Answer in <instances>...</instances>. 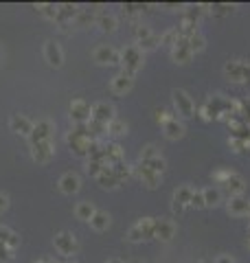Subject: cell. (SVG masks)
<instances>
[{"label": "cell", "instance_id": "6da1fadb", "mask_svg": "<svg viewBox=\"0 0 250 263\" xmlns=\"http://www.w3.org/2000/svg\"><path fill=\"white\" fill-rule=\"evenodd\" d=\"M121 66H123V70L128 77L134 79L136 75V70L143 66V51H140L138 46H128V48H123L121 51Z\"/></svg>", "mask_w": 250, "mask_h": 263}, {"label": "cell", "instance_id": "7a4b0ae2", "mask_svg": "<svg viewBox=\"0 0 250 263\" xmlns=\"http://www.w3.org/2000/svg\"><path fill=\"white\" fill-rule=\"evenodd\" d=\"M53 138V123L48 119H42L38 123H33V132L29 136V143L35 145V143H44V141H51Z\"/></svg>", "mask_w": 250, "mask_h": 263}, {"label": "cell", "instance_id": "3957f363", "mask_svg": "<svg viewBox=\"0 0 250 263\" xmlns=\"http://www.w3.org/2000/svg\"><path fill=\"white\" fill-rule=\"evenodd\" d=\"M55 248L60 250V254L64 257H70V254L77 252V241H75V235L68 230H62L60 235H55Z\"/></svg>", "mask_w": 250, "mask_h": 263}, {"label": "cell", "instance_id": "277c9868", "mask_svg": "<svg viewBox=\"0 0 250 263\" xmlns=\"http://www.w3.org/2000/svg\"><path fill=\"white\" fill-rule=\"evenodd\" d=\"M70 119L75 123H86V121L93 119V108H90L83 99H75L70 103Z\"/></svg>", "mask_w": 250, "mask_h": 263}, {"label": "cell", "instance_id": "5b68a950", "mask_svg": "<svg viewBox=\"0 0 250 263\" xmlns=\"http://www.w3.org/2000/svg\"><path fill=\"white\" fill-rule=\"evenodd\" d=\"M31 156H33V160L40 162V164L48 162L53 158V141H44V143L31 145Z\"/></svg>", "mask_w": 250, "mask_h": 263}, {"label": "cell", "instance_id": "8992f818", "mask_svg": "<svg viewBox=\"0 0 250 263\" xmlns=\"http://www.w3.org/2000/svg\"><path fill=\"white\" fill-rule=\"evenodd\" d=\"M173 103L178 108V114L182 117H193V101L185 90H173Z\"/></svg>", "mask_w": 250, "mask_h": 263}, {"label": "cell", "instance_id": "52a82bcc", "mask_svg": "<svg viewBox=\"0 0 250 263\" xmlns=\"http://www.w3.org/2000/svg\"><path fill=\"white\" fill-rule=\"evenodd\" d=\"M44 57L46 62L53 66V68H60V66L64 64V53H62V46L53 42V40H48V42L44 44Z\"/></svg>", "mask_w": 250, "mask_h": 263}, {"label": "cell", "instance_id": "ba28073f", "mask_svg": "<svg viewBox=\"0 0 250 263\" xmlns=\"http://www.w3.org/2000/svg\"><path fill=\"white\" fill-rule=\"evenodd\" d=\"M95 62L97 64H121V53H116L110 46H97Z\"/></svg>", "mask_w": 250, "mask_h": 263}, {"label": "cell", "instance_id": "9c48e42d", "mask_svg": "<svg viewBox=\"0 0 250 263\" xmlns=\"http://www.w3.org/2000/svg\"><path fill=\"white\" fill-rule=\"evenodd\" d=\"M173 235H176V226H173V221H169V219H156L154 237H158V239H163V241H169Z\"/></svg>", "mask_w": 250, "mask_h": 263}, {"label": "cell", "instance_id": "30bf717a", "mask_svg": "<svg viewBox=\"0 0 250 263\" xmlns=\"http://www.w3.org/2000/svg\"><path fill=\"white\" fill-rule=\"evenodd\" d=\"M79 186H81L79 176H77V174H73V171H68V174H64V176L60 178V191L66 193V195L77 193V191H79Z\"/></svg>", "mask_w": 250, "mask_h": 263}, {"label": "cell", "instance_id": "8fae6325", "mask_svg": "<svg viewBox=\"0 0 250 263\" xmlns=\"http://www.w3.org/2000/svg\"><path fill=\"white\" fill-rule=\"evenodd\" d=\"M9 125L13 132H18L22 136H31V132H33V123L24 117V114H13L9 119Z\"/></svg>", "mask_w": 250, "mask_h": 263}, {"label": "cell", "instance_id": "7c38bea8", "mask_svg": "<svg viewBox=\"0 0 250 263\" xmlns=\"http://www.w3.org/2000/svg\"><path fill=\"white\" fill-rule=\"evenodd\" d=\"M114 119V108L108 103H97L93 105V121H99V123H110Z\"/></svg>", "mask_w": 250, "mask_h": 263}, {"label": "cell", "instance_id": "4fadbf2b", "mask_svg": "<svg viewBox=\"0 0 250 263\" xmlns=\"http://www.w3.org/2000/svg\"><path fill=\"white\" fill-rule=\"evenodd\" d=\"M132 84H134V79L128 77L125 72H119L116 77H112L110 88H112V92H116V95H125V92H130L132 90Z\"/></svg>", "mask_w": 250, "mask_h": 263}, {"label": "cell", "instance_id": "5bb4252c", "mask_svg": "<svg viewBox=\"0 0 250 263\" xmlns=\"http://www.w3.org/2000/svg\"><path fill=\"white\" fill-rule=\"evenodd\" d=\"M224 186L228 189L230 197H239L241 193H244V189H246V184H244V178L237 176V174H230V178L226 180V182H224Z\"/></svg>", "mask_w": 250, "mask_h": 263}, {"label": "cell", "instance_id": "9a60e30c", "mask_svg": "<svg viewBox=\"0 0 250 263\" xmlns=\"http://www.w3.org/2000/svg\"><path fill=\"white\" fill-rule=\"evenodd\" d=\"M250 211V202L244 200V197H230L228 202V213H233V215H248Z\"/></svg>", "mask_w": 250, "mask_h": 263}, {"label": "cell", "instance_id": "2e32d148", "mask_svg": "<svg viewBox=\"0 0 250 263\" xmlns=\"http://www.w3.org/2000/svg\"><path fill=\"white\" fill-rule=\"evenodd\" d=\"M97 182L101 184L103 189H114V186H119L121 182L116 180V176H114V171H112V167H105L101 174L97 176Z\"/></svg>", "mask_w": 250, "mask_h": 263}, {"label": "cell", "instance_id": "e0dca14e", "mask_svg": "<svg viewBox=\"0 0 250 263\" xmlns=\"http://www.w3.org/2000/svg\"><path fill=\"white\" fill-rule=\"evenodd\" d=\"M224 72H226L233 81H241L244 79V72H246V66L239 64V62H228L224 66Z\"/></svg>", "mask_w": 250, "mask_h": 263}, {"label": "cell", "instance_id": "ac0fdd59", "mask_svg": "<svg viewBox=\"0 0 250 263\" xmlns=\"http://www.w3.org/2000/svg\"><path fill=\"white\" fill-rule=\"evenodd\" d=\"M163 129H165V136L171 138V141H176V138H180L182 134H185V127H182V123H178L176 119H171L169 123H165Z\"/></svg>", "mask_w": 250, "mask_h": 263}, {"label": "cell", "instance_id": "d6986e66", "mask_svg": "<svg viewBox=\"0 0 250 263\" xmlns=\"http://www.w3.org/2000/svg\"><path fill=\"white\" fill-rule=\"evenodd\" d=\"M191 195H193V189L182 184L180 189H176V193H173V204H178V206H185V204H191Z\"/></svg>", "mask_w": 250, "mask_h": 263}, {"label": "cell", "instance_id": "ffe728a7", "mask_svg": "<svg viewBox=\"0 0 250 263\" xmlns=\"http://www.w3.org/2000/svg\"><path fill=\"white\" fill-rule=\"evenodd\" d=\"M95 206L90 202H79L77 206H75V215H77V219H83V221H90L95 215Z\"/></svg>", "mask_w": 250, "mask_h": 263}, {"label": "cell", "instance_id": "44dd1931", "mask_svg": "<svg viewBox=\"0 0 250 263\" xmlns=\"http://www.w3.org/2000/svg\"><path fill=\"white\" fill-rule=\"evenodd\" d=\"M138 178L143 180V182H145L149 189H154V186L158 184V180H160V176H158V174H154L152 169H147L145 164H140V167H138Z\"/></svg>", "mask_w": 250, "mask_h": 263}, {"label": "cell", "instance_id": "7402d4cb", "mask_svg": "<svg viewBox=\"0 0 250 263\" xmlns=\"http://www.w3.org/2000/svg\"><path fill=\"white\" fill-rule=\"evenodd\" d=\"M90 226L101 233V230H105L108 226H110V215H108V213H103V211H97L95 215H93V219H90Z\"/></svg>", "mask_w": 250, "mask_h": 263}, {"label": "cell", "instance_id": "603a6c76", "mask_svg": "<svg viewBox=\"0 0 250 263\" xmlns=\"http://www.w3.org/2000/svg\"><path fill=\"white\" fill-rule=\"evenodd\" d=\"M202 193H204V204H206V206H215V204L222 200V191H220V189L208 186V189H202Z\"/></svg>", "mask_w": 250, "mask_h": 263}, {"label": "cell", "instance_id": "cb8c5ba5", "mask_svg": "<svg viewBox=\"0 0 250 263\" xmlns=\"http://www.w3.org/2000/svg\"><path fill=\"white\" fill-rule=\"evenodd\" d=\"M97 22H99V27H101V31H105V33L116 31V18H114V15H110V13H101Z\"/></svg>", "mask_w": 250, "mask_h": 263}, {"label": "cell", "instance_id": "d4e9b609", "mask_svg": "<svg viewBox=\"0 0 250 263\" xmlns=\"http://www.w3.org/2000/svg\"><path fill=\"white\" fill-rule=\"evenodd\" d=\"M38 11L48 20H57V13H60V7L57 5H38Z\"/></svg>", "mask_w": 250, "mask_h": 263}, {"label": "cell", "instance_id": "484cf974", "mask_svg": "<svg viewBox=\"0 0 250 263\" xmlns=\"http://www.w3.org/2000/svg\"><path fill=\"white\" fill-rule=\"evenodd\" d=\"M154 224H156V219H152V217H145V219H140L138 224H136L140 230H143L145 239H149V237H154Z\"/></svg>", "mask_w": 250, "mask_h": 263}, {"label": "cell", "instance_id": "4316f807", "mask_svg": "<svg viewBox=\"0 0 250 263\" xmlns=\"http://www.w3.org/2000/svg\"><path fill=\"white\" fill-rule=\"evenodd\" d=\"M145 164V167L147 169H152L154 171V174H158V176H160L163 174V171H165V160L160 158V156H156V158H152V160H147V162H143Z\"/></svg>", "mask_w": 250, "mask_h": 263}, {"label": "cell", "instance_id": "83f0119b", "mask_svg": "<svg viewBox=\"0 0 250 263\" xmlns=\"http://www.w3.org/2000/svg\"><path fill=\"white\" fill-rule=\"evenodd\" d=\"M206 44V40L200 35V33H195V35H191L189 37V48H191V53H198V51H202Z\"/></svg>", "mask_w": 250, "mask_h": 263}, {"label": "cell", "instance_id": "f1b7e54d", "mask_svg": "<svg viewBox=\"0 0 250 263\" xmlns=\"http://www.w3.org/2000/svg\"><path fill=\"white\" fill-rule=\"evenodd\" d=\"M108 132H110V134H125V132H128V125H125L123 121H116V119H112L110 123H108Z\"/></svg>", "mask_w": 250, "mask_h": 263}, {"label": "cell", "instance_id": "f546056e", "mask_svg": "<svg viewBox=\"0 0 250 263\" xmlns=\"http://www.w3.org/2000/svg\"><path fill=\"white\" fill-rule=\"evenodd\" d=\"M191 206H195V209H204L206 206L202 189H193V195H191Z\"/></svg>", "mask_w": 250, "mask_h": 263}, {"label": "cell", "instance_id": "4dcf8cb0", "mask_svg": "<svg viewBox=\"0 0 250 263\" xmlns=\"http://www.w3.org/2000/svg\"><path fill=\"white\" fill-rule=\"evenodd\" d=\"M13 261V250L7 243H0V263H11Z\"/></svg>", "mask_w": 250, "mask_h": 263}, {"label": "cell", "instance_id": "1f68e13d", "mask_svg": "<svg viewBox=\"0 0 250 263\" xmlns=\"http://www.w3.org/2000/svg\"><path fill=\"white\" fill-rule=\"evenodd\" d=\"M128 239L136 243V241H143V239H145V235H143V230H140V228L134 224V226H132V228L128 230Z\"/></svg>", "mask_w": 250, "mask_h": 263}, {"label": "cell", "instance_id": "d6a6232c", "mask_svg": "<svg viewBox=\"0 0 250 263\" xmlns=\"http://www.w3.org/2000/svg\"><path fill=\"white\" fill-rule=\"evenodd\" d=\"M134 35H136L138 44H140V42H145V40L152 37V31H149V27H136L134 29Z\"/></svg>", "mask_w": 250, "mask_h": 263}, {"label": "cell", "instance_id": "836d02e7", "mask_svg": "<svg viewBox=\"0 0 250 263\" xmlns=\"http://www.w3.org/2000/svg\"><path fill=\"white\" fill-rule=\"evenodd\" d=\"M103 169H105V164H103V162H88V174L93 176V178H97Z\"/></svg>", "mask_w": 250, "mask_h": 263}, {"label": "cell", "instance_id": "e575fe53", "mask_svg": "<svg viewBox=\"0 0 250 263\" xmlns=\"http://www.w3.org/2000/svg\"><path fill=\"white\" fill-rule=\"evenodd\" d=\"M156 147H152V145H147L145 147V149L143 152H140V160H143V162H147V160H152V158H156Z\"/></svg>", "mask_w": 250, "mask_h": 263}, {"label": "cell", "instance_id": "d590c367", "mask_svg": "<svg viewBox=\"0 0 250 263\" xmlns=\"http://www.w3.org/2000/svg\"><path fill=\"white\" fill-rule=\"evenodd\" d=\"M176 40H178V31L173 29V31H169V33H165V35L160 37V42H163V44H176Z\"/></svg>", "mask_w": 250, "mask_h": 263}, {"label": "cell", "instance_id": "8d00e7d4", "mask_svg": "<svg viewBox=\"0 0 250 263\" xmlns=\"http://www.w3.org/2000/svg\"><path fill=\"white\" fill-rule=\"evenodd\" d=\"M156 44H158V37H149V40H145V42H140L138 44V48L140 51H152V48H156Z\"/></svg>", "mask_w": 250, "mask_h": 263}, {"label": "cell", "instance_id": "74e56055", "mask_svg": "<svg viewBox=\"0 0 250 263\" xmlns=\"http://www.w3.org/2000/svg\"><path fill=\"white\" fill-rule=\"evenodd\" d=\"M11 233H13L11 228H7V226H0V243H7V241H9Z\"/></svg>", "mask_w": 250, "mask_h": 263}, {"label": "cell", "instance_id": "f35d334b", "mask_svg": "<svg viewBox=\"0 0 250 263\" xmlns=\"http://www.w3.org/2000/svg\"><path fill=\"white\" fill-rule=\"evenodd\" d=\"M156 114H158V121H160V123H163V125H165V123H169V121L173 119V117H171V114H169V112H167V110H158Z\"/></svg>", "mask_w": 250, "mask_h": 263}, {"label": "cell", "instance_id": "ab89813d", "mask_svg": "<svg viewBox=\"0 0 250 263\" xmlns=\"http://www.w3.org/2000/svg\"><path fill=\"white\" fill-rule=\"evenodd\" d=\"M18 243H20V235H18V233H11V237H9V241H7V246H9V248L13 250Z\"/></svg>", "mask_w": 250, "mask_h": 263}, {"label": "cell", "instance_id": "60d3db41", "mask_svg": "<svg viewBox=\"0 0 250 263\" xmlns=\"http://www.w3.org/2000/svg\"><path fill=\"white\" fill-rule=\"evenodd\" d=\"M77 22H79V24L93 22V15H88V13H77Z\"/></svg>", "mask_w": 250, "mask_h": 263}, {"label": "cell", "instance_id": "b9f144b4", "mask_svg": "<svg viewBox=\"0 0 250 263\" xmlns=\"http://www.w3.org/2000/svg\"><path fill=\"white\" fill-rule=\"evenodd\" d=\"M7 206H9V197H7L5 193H0V213H3Z\"/></svg>", "mask_w": 250, "mask_h": 263}, {"label": "cell", "instance_id": "7bdbcfd3", "mask_svg": "<svg viewBox=\"0 0 250 263\" xmlns=\"http://www.w3.org/2000/svg\"><path fill=\"white\" fill-rule=\"evenodd\" d=\"M215 263H233V259L230 257H218V261Z\"/></svg>", "mask_w": 250, "mask_h": 263}, {"label": "cell", "instance_id": "ee69618b", "mask_svg": "<svg viewBox=\"0 0 250 263\" xmlns=\"http://www.w3.org/2000/svg\"><path fill=\"white\" fill-rule=\"evenodd\" d=\"M108 263H123V261H121V259H110Z\"/></svg>", "mask_w": 250, "mask_h": 263}, {"label": "cell", "instance_id": "f6af8a7d", "mask_svg": "<svg viewBox=\"0 0 250 263\" xmlns=\"http://www.w3.org/2000/svg\"><path fill=\"white\" fill-rule=\"evenodd\" d=\"M248 246H250V237H248Z\"/></svg>", "mask_w": 250, "mask_h": 263}, {"label": "cell", "instance_id": "bcb514c9", "mask_svg": "<svg viewBox=\"0 0 250 263\" xmlns=\"http://www.w3.org/2000/svg\"><path fill=\"white\" fill-rule=\"evenodd\" d=\"M38 263H46V261H38Z\"/></svg>", "mask_w": 250, "mask_h": 263}]
</instances>
